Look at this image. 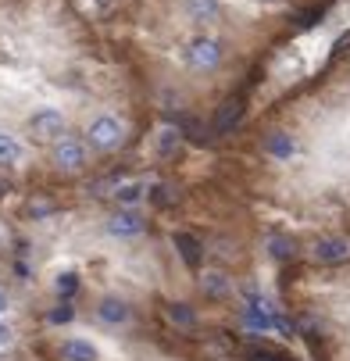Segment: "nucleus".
<instances>
[{
    "instance_id": "nucleus-1",
    "label": "nucleus",
    "mask_w": 350,
    "mask_h": 361,
    "mask_svg": "<svg viewBox=\"0 0 350 361\" xmlns=\"http://www.w3.org/2000/svg\"><path fill=\"white\" fill-rule=\"evenodd\" d=\"M150 97L72 0H0V176L54 186L125 150Z\"/></svg>"
},
{
    "instance_id": "nucleus-2",
    "label": "nucleus",
    "mask_w": 350,
    "mask_h": 361,
    "mask_svg": "<svg viewBox=\"0 0 350 361\" xmlns=\"http://www.w3.org/2000/svg\"><path fill=\"white\" fill-rule=\"evenodd\" d=\"M96 319L104 322V326H122V322H129V307L118 297H104V300L96 304Z\"/></svg>"
},
{
    "instance_id": "nucleus-3",
    "label": "nucleus",
    "mask_w": 350,
    "mask_h": 361,
    "mask_svg": "<svg viewBox=\"0 0 350 361\" xmlns=\"http://www.w3.org/2000/svg\"><path fill=\"white\" fill-rule=\"evenodd\" d=\"M61 357L65 361H96V347L89 340H65L61 343Z\"/></svg>"
},
{
    "instance_id": "nucleus-4",
    "label": "nucleus",
    "mask_w": 350,
    "mask_h": 361,
    "mask_svg": "<svg viewBox=\"0 0 350 361\" xmlns=\"http://www.w3.org/2000/svg\"><path fill=\"white\" fill-rule=\"evenodd\" d=\"M315 257H318V262H343V257H346V243L343 240H322L318 247H315Z\"/></svg>"
}]
</instances>
